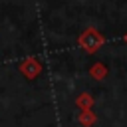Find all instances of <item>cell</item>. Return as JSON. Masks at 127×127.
<instances>
[{
    "instance_id": "cell-3",
    "label": "cell",
    "mask_w": 127,
    "mask_h": 127,
    "mask_svg": "<svg viewBox=\"0 0 127 127\" xmlns=\"http://www.w3.org/2000/svg\"><path fill=\"white\" fill-rule=\"evenodd\" d=\"M75 105H77L81 111H87V109H91V105H93V97H91L89 93H79L77 99H75Z\"/></svg>"
},
{
    "instance_id": "cell-1",
    "label": "cell",
    "mask_w": 127,
    "mask_h": 127,
    "mask_svg": "<svg viewBox=\"0 0 127 127\" xmlns=\"http://www.w3.org/2000/svg\"><path fill=\"white\" fill-rule=\"evenodd\" d=\"M77 44H79V48H81L83 52H87V54H95V52L105 44V36H103L97 28H85L83 34L79 36Z\"/></svg>"
},
{
    "instance_id": "cell-4",
    "label": "cell",
    "mask_w": 127,
    "mask_h": 127,
    "mask_svg": "<svg viewBox=\"0 0 127 127\" xmlns=\"http://www.w3.org/2000/svg\"><path fill=\"white\" fill-rule=\"evenodd\" d=\"M95 121H97V115H95L91 109L79 113V123H81L83 127H91V125H95Z\"/></svg>"
},
{
    "instance_id": "cell-2",
    "label": "cell",
    "mask_w": 127,
    "mask_h": 127,
    "mask_svg": "<svg viewBox=\"0 0 127 127\" xmlns=\"http://www.w3.org/2000/svg\"><path fill=\"white\" fill-rule=\"evenodd\" d=\"M89 75L93 77V79H105V75H107V67H105V64H101V62H97V64H93L91 67H89Z\"/></svg>"
},
{
    "instance_id": "cell-5",
    "label": "cell",
    "mask_w": 127,
    "mask_h": 127,
    "mask_svg": "<svg viewBox=\"0 0 127 127\" xmlns=\"http://www.w3.org/2000/svg\"><path fill=\"white\" fill-rule=\"evenodd\" d=\"M123 42H125V44H127V32H125V36H123Z\"/></svg>"
}]
</instances>
